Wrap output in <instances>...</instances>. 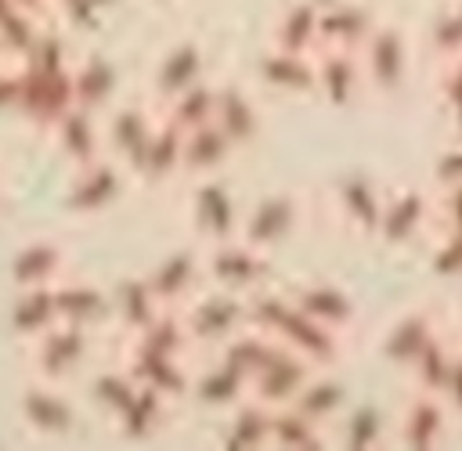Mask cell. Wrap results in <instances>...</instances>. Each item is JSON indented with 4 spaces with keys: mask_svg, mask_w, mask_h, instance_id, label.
Instances as JSON below:
<instances>
[{
    "mask_svg": "<svg viewBox=\"0 0 462 451\" xmlns=\"http://www.w3.org/2000/svg\"><path fill=\"white\" fill-rule=\"evenodd\" d=\"M278 350V339L267 336V332H256V328H238L235 336H227L224 343V354H220V364H227L231 372H238L245 382L253 379V372Z\"/></svg>",
    "mask_w": 462,
    "mask_h": 451,
    "instance_id": "cell-20",
    "label": "cell"
},
{
    "mask_svg": "<svg viewBox=\"0 0 462 451\" xmlns=\"http://www.w3.org/2000/svg\"><path fill=\"white\" fill-rule=\"evenodd\" d=\"M437 216H440L444 231H462V184H448V188H440Z\"/></svg>",
    "mask_w": 462,
    "mask_h": 451,
    "instance_id": "cell-35",
    "label": "cell"
},
{
    "mask_svg": "<svg viewBox=\"0 0 462 451\" xmlns=\"http://www.w3.org/2000/svg\"><path fill=\"white\" fill-rule=\"evenodd\" d=\"M336 202H339V209H343V216H346V224L354 231L375 235L379 216H383V195H379V188H375L372 177H365V173L343 177L336 184Z\"/></svg>",
    "mask_w": 462,
    "mask_h": 451,
    "instance_id": "cell-10",
    "label": "cell"
},
{
    "mask_svg": "<svg viewBox=\"0 0 462 451\" xmlns=\"http://www.w3.org/2000/svg\"><path fill=\"white\" fill-rule=\"evenodd\" d=\"M343 400H346L343 382H336V379H307L289 404L296 411H303L307 419H314V422L325 426L328 419H336L343 411Z\"/></svg>",
    "mask_w": 462,
    "mask_h": 451,
    "instance_id": "cell-22",
    "label": "cell"
},
{
    "mask_svg": "<svg viewBox=\"0 0 462 451\" xmlns=\"http://www.w3.org/2000/svg\"><path fill=\"white\" fill-rule=\"evenodd\" d=\"M289 303H292V299H285V296H278V292H253V296L242 303V321H245V328H256V332L274 336V328H278L282 314L289 310Z\"/></svg>",
    "mask_w": 462,
    "mask_h": 451,
    "instance_id": "cell-30",
    "label": "cell"
},
{
    "mask_svg": "<svg viewBox=\"0 0 462 451\" xmlns=\"http://www.w3.org/2000/svg\"><path fill=\"white\" fill-rule=\"evenodd\" d=\"M314 7H328V4H336V0H310Z\"/></svg>",
    "mask_w": 462,
    "mask_h": 451,
    "instance_id": "cell-39",
    "label": "cell"
},
{
    "mask_svg": "<svg viewBox=\"0 0 462 451\" xmlns=\"http://www.w3.org/2000/svg\"><path fill=\"white\" fill-rule=\"evenodd\" d=\"M440 97H444V105L451 108V115L458 119V115H462V58L448 61V69H444V76H440Z\"/></svg>",
    "mask_w": 462,
    "mask_h": 451,
    "instance_id": "cell-36",
    "label": "cell"
},
{
    "mask_svg": "<svg viewBox=\"0 0 462 451\" xmlns=\"http://www.w3.org/2000/svg\"><path fill=\"white\" fill-rule=\"evenodd\" d=\"M180 137H184V130H177L170 123L166 130H159L155 137L144 141L141 159H144V166H148L152 177H166V173L177 170V162H180Z\"/></svg>",
    "mask_w": 462,
    "mask_h": 451,
    "instance_id": "cell-29",
    "label": "cell"
},
{
    "mask_svg": "<svg viewBox=\"0 0 462 451\" xmlns=\"http://www.w3.org/2000/svg\"><path fill=\"white\" fill-rule=\"evenodd\" d=\"M238 328H245V321H242V303L235 296H206L188 314V332L199 339H227Z\"/></svg>",
    "mask_w": 462,
    "mask_h": 451,
    "instance_id": "cell-14",
    "label": "cell"
},
{
    "mask_svg": "<svg viewBox=\"0 0 462 451\" xmlns=\"http://www.w3.org/2000/svg\"><path fill=\"white\" fill-rule=\"evenodd\" d=\"M184 339H188V328L173 318H152L144 325V339H141V350H152V354H166V357H177L184 350Z\"/></svg>",
    "mask_w": 462,
    "mask_h": 451,
    "instance_id": "cell-32",
    "label": "cell"
},
{
    "mask_svg": "<svg viewBox=\"0 0 462 451\" xmlns=\"http://www.w3.org/2000/svg\"><path fill=\"white\" fill-rule=\"evenodd\" d=\"M430 216V198L415 188H404L401 195H393L386 206H383V216H379V227H375V238L383 245H404L419 235V227L426 224Z\"/></svg>",
    "mask_w": 462,
    "mask_h": 451,
    "instance_id": "cell-8",
    "label": "cell"
},
{
    "mask_svg": "<svg viewBox=\"0 0 462 451\" xmlns=\"http://www.w3.org/2000/svg\"><path fill=\"white\" fill-rule=\"evenodd\" d=\"M195 274H199L195 256H191V253H177V256H170V260L159 267V274H155V292H159L162 299H177V296H184V292L191 289Z\"/></svg>",
    "mask_w": 462,
    "mask_h": 451,
    "instance_id": "cell-31",
    "label": "cell"
},
{
    "mask_svg": "<svg viewBox=\"0 0 462 451\" xmlns=\"http://www.w3.org/2000/svg\"><path fill=\"white\" fill-rule=\"evenodd\" d=\"M274 47L289 54H314L318 51V7L310 0L289 4L274 25Z\"/></svg>",
    "mask_w": 462,
    "mask_h": 451,
    "instance_id": "cell-16",
    "label": "cell"
},
{
    "mask_svg": "<svg viewBox=\"0 0 462 451\" xmlns=\"http://www.w3.org/2000/svg\"><path fill=\"white\" fill-rule=\"evenodd\" d=\"M271 444L289 451H318L325 447V433H321V422L307 419L292 404H282V408H271Z\"/></svg>",
    "mask_w": 462,
    "mask_h": 451,
    "instance_id": "cell-18",
    "label": "cell"
},
{
    "mask_svg": "<svg viewBox=\"0 0 462 451\" xmlns=\"http://www.w3.org/2000/svg\"><path fill=\"white\" fill-rule=\"evenodd\" d=\"M372 14L361 4L336 0L328 7H318V47H339V51H361L372 32Z\"/></svg>",
    "mask_w": 462,
    "mask_h": 451,
    "instance_id": "cell-7",
    "label": "cell"
},
{
    "mask_svg": "<svg viewBox=\"0 0 462 451\" xmlns=\"http://www.w3.org/2000/svg\"><path fill=\"white\" fill-rule=\"evenodd\" d=\"M440 400H448L458 415H462V354L451 357V372H448V382L440 390Z\"/></svg>",
    "mask_w": 462,
    "mask_h": 451,
    "instance_id": "cell-38",
    "label": "cell"
},
{
    "mask_svg": "<svg viewBox=\"0 0 462 451\" xmlns=\"http://www.w3.org/2000/svg\"><path fill=\"white\" fill-rule=\"evenodd\" d=\"M199 72H202V54H199V47H195V43H180V47L166 58L162 76H159V87H162L166 97H173V94H180L184 87H191V83L199 79Z\"/></svg>",
    "mask_w": 462,
    "mask_h": 451,
    "instance_id": "cell-26",
    "label": "cell"
},
{
    "mask_svg": "<svg viewBox=\"0 0 462 451\" xmlns=\"http://www.w3.org/2000/svg\"><path fill=\"white\" fill-rule=\"evenodd\" d=\"M296 220H300V206L289 191L267 195L249 209V216L242 224V242L253 245V249H271V245H278L292 235Z\"/></svg>",
    "mask_w": 462,
    "mask_h": 451,
    "instance_id": "cell-4",
    "label": "cell"
},
{
    "mask_svg": "<svg viewBox=\"0 0 462 451\" xmlns=\"http://www.w3.org/2000/svg\"><path fill=\"white\" fill-rule=\"evenodd\" d=\"M195 393H199V400L209 404V408H227V404H235V400L245 393V379H242L238 372H231L227 364H217V368H209V372L199 379Z\"/></svg>",
    "mask_w": 462,
    "mask_h": 451,
    "instance_id": "cell-27",
    "label": "cell"
},
{
    "mask_svg": "<svg viewBox=\"0 0 462 451\" xmlns=\"http://www.w3.org/2000/svg\"><path fill=\"white\" fill-rule=\"evenodd\" d=\"M303 314H310V318H318L321 325H328V328H346L350 321H354V299L343 292V289H336V285H307V289H300L296 292V299H292Z\"/></svg>",
    "mask_w": 462,
    "mask_h": 451,
    "instance_id": "cell-19",
    "label": "cell"
},
{
    "mask_svg": "<svg viewBox=\"0 0 462 451\" xmlns=\"http://www.w3.org/2000/svg\"><path fill=\"white\" fill-rule=\"evenodd\" d=\"M224 444L231 451H253V447H267L271 444V408L260 404V400H245L238 404L227 433H224Z\"/></svg>",
    "mask_w": 462,
    "mask_h": 451,
    "instance_id": "cell-21",
    "label": "cell"
},
{
    "mask_svg": "<svg viewBox=\"0 0 462 451\" xmlns=\"http://www.w3.org/2000/svg\"><path fill=\"white\" fill-rule=\"evenodd\" d=\"M430 47H433V54H437L440 61L462 58V7H455V11H448V14H440V18L433 22V29H430Z\"/></svg>",
    "mask_w": 462,
    "mask_h": 451,
    "instance_id": "cell-33",
    "label": "cell"
},
{
    "mask_svg": "<svg viewBox=\"0 0 462 451\" xmlns=\"http://www.w3.org/2000/svg\"><path fill=\"white\" fill-rule=\"evenodd\" d=\"M383 440V411L375 404H357L346 411L343 422V444L354 451H368Z\"/></svg>",
    "mask_w": 462,
    "mask_h": 451,
    "instance_id": "cell-28",
    "label": "cell"
},
{
    "mask_svg": "<svg viewBox=\"0 0 462 451\" xmlns=\"http://www.w3.org/2000/svg\"><path fill=\"white\" fill-rule=\"evenodd\" d=\"M455 123H458V144H462V115H458V119H455Z\"/></svg>",
    "mask_w": 462,
    "mask_h": 451,
    "instance_id": "cell-40",
    "label": "cell"
},
{
    "mask_svg": "<svg viewBox=\"0 0 462 451\" xmlns=\"http://www.w3.org/2000/svg\"><path fill=\"white\" fill-rule=\"evenodd\" d=\"M310 379V361H303L300 354H292L289 346L278 343V350L253 372V379L245 382V393L267 408H282L296 397V390Z\"/></svg>",
    "mask_w": 462,
    "mask_h": 451,
    "instance_id": "cell-1",
    "label": "cell"
},
{
    "mask_svg": "<svg viewBox=\"0 0 462 451\" xmlns=\"http://www.w3.org/2000/svg\"><path fill=\"white\" fill-rule=\"evenodd\" d=\"M433 180H437L440 188L462 184V144L440 152V159H437V166H433Z\"/></svg>",
    "mask_w": 462,
    "mask_h": 451,
    "instance_id": "cell-37",
    "label": "cell"
},
{
    "mask_svg": "<svg viewBox=\"0 0 462 451\" xmlns=\"http://www.w3.org/2000/svg\"><path fill=\"white\" fill-rule=\"evenodd\" d=\"M437 336V318L430 310H411L404 314L383 339V357L397 368H408L415 361V354Z\"/></svg>",
    "mask_w": 462,
    "mask_h": 451,
    "instance_id": "cell-13",
    "label": "cell"
},
{
    "mask_svg": "<svg viewBox=\"0 0 462 451\" xmlns=\"http://www.w3.org/2000/svg\"><path fill=\"white\" fill-rule=\"evenodd\" d=\"M365 54V76L379 94H397L404 87L408 76V43L401 36V29L393 25H375L361 47Z\"/></svg>",
    "mask_w": 462,
    "mask_h": 451,
    "instance_id": "cell-2",
    "label": "cell"
},
{
    "mask_svg": "<svg viewBox=\"0 0 462 451\" xmlns=\"http://www.w3.org/2000/svg\"><path fill=\"white\" fill-rule=\"evenodd\" d=\"M256 72L274 90H285V94H314V54H289V51L271 47L256 61Z\"/></svg>",
    "mask_w": 462,
    "mask_h": 451,
    "instance_id": "cell-12",
    "label": "cell"
},
{
    "mask_svg": "<svg viewBox=\"0 0 462 451\" xmlns=\"http://www.w3.org/2000/svg\"><path fill=\"white\" fill-rule=\"evenodd\" d=\"M209 274L227 289H256L267 281L271 263H267L263 249L227 238V242H217V249L209 253Z\"/></svg>",
    "mask_w": 462,
    "mask_h": 451,
    "instance_id": "cell-6",
    "label": "cell"
},
{
    "mask_svg": "<svg viewBox=\"0 0 462 451\" xmlns=\"http://www.w3.org/2000/svg\"><path fill=\"white\" fill-rule=\"evenodd\" d=\"M397 437L411 451H426V447L440 444V437H444V400L437 393H426V390L419 397H411L401 411Z\"/></svg>",
    "mask_w": 462,
    "mask_h": 451,
    "instance_id": "cell-9",
    "label": "cell"
},
{
    "mask_svg": "<svg viewBox=\"0 0 462 451\" xmlns=\"http://www.w3.org/2000/svg\"><path fill=\"white\" fill-rule=\"evenodd\" d=\"M137 375H141L144 386L155 390V393H184V386H188L184 372L177 368V357L152 354V350H141V357H137Z\"/></svg>",
    "mask_w": 462,
    "mask_h": 451,
    "instance_id": "cell-25",
    "label": "cell"
},
{
    "mask_svg": "<svg viewBox=\"0 0 462 451\" xmlns=\"http://www.w3.org/2000/svg\"><path fill=\"white\" fill-rule=\"evenodd\" d=\"M213 123L224 130V137L231 141V148L253 144L260 133V112L253 105V97L238 87H224L217 90V105H213Z\"/></svg>",
    "mask_w": 462,
    "mask_h": 451,
    "instance_id": "cell-11",
    "label": "cell"
},
{
    "mask_svg": "<svg viewBox=\"0 0 462 451\" xmlns=\"http://www.w3.org/2000/svg\"><path fill=\"white\" fill-rule=\"evenodd\" d=\"M274 339L282 346H289L292 354H300L303 361H310V364H332L339 357V332L321 325L318 318L303 314L296 303H289V310L282 314V321L274 328Z\"/></svg>",
    "mask_w": 462,
    "mask_h": 451,
    "instance_id": "cell-3",
    "label": "cell"
},
{
    "mask_svg": "<svg viewBox=\"0 0 462 451\" xmlns=\"http://www.w3.org/2000/svg\"><path fill=\"white\" fill-rule=\"evenodd\" d=\"M195 224L213 242H227L231 238L238 216H235V202H231V195H227V188L220 180H209V184L199 188V195H195Z\"/></svg>",
    "mask_w": 462,
    "mask_h": 451,
    "instance_id": "cell-17",
    "label": "cell"
},
{
    "mask_svg": "<svg viewBox=\"0 0 462 451\" xmlns=\"http://www.w3.org/2000/svg\"><path fill=\"white\" fill-rule=\"evenodd\" d=\"M227 155H231V141L224 137V130L213 119L202 123V126H195V130H184V137H180V162L191 173L220 170Z\"/></svg>",
    "mask_w": 462,
    "mask_h": 451,
    "instance_id": "cell-15",
    "label": "cell"
},
{
    "mask_svg": "<svg viewBox=\"0 0 462 451\" xmlns=\"http://www.w3.org/2000/svg\"><path fill=\"white\" fill-rule=\"evenodd\" d=\"M451 357H455V350H451L440 336H433V339L415 354V361L408 364L411 375H415V382H419V390L440 397V390H444V382H448V372H451Z\"/></svg>",
    "mask_w": 462,
    "mask_h": 451,
    "instance_id": "cell-23",
    "label": "cell"
},
{
    "mask_svg": "<svg viewBox=\"0 0 462 451\" xmlns=\"http://www.w3.org/2000/svg\"><path fill=\"white\" fill-rule=\"evenodd\" d=\"M430 271L440 278H462V231H448L430 256Z\"/></svg>",
    "mask_w": 462,
    "mask_h": 451,
    "instance_id": "cell-34",
    "label": "cell"
},
{
    "mask_svg": "<svg viewBox=\"0 0 462 451\" xmlns=\"http://www.w3.org/2000/svg\"><path fill=\"white\" fill-rule=\"evenodd\" d=\"M213 105H217V90L206 83H191L180 94H173V126L177 130H195L202 123L213 119Z\"/></svg>",
    "mask_w": 462,
    "mask_h": 451,
    "instance_id": "cell-24",
    "label": "cell"
},
{
    "mask_svg": "<svg viewBox=\"0 0 462 451\" xmlns=\"http://www.w3.org/2000/svg\"><path fill=\"white\" fill-rule=\"evenodd\" d=\"M357 79H361L357 51H339V47L314 51V90L325 97V105L346 108L357 94Z\"/></svg>",
    "mask_w": 462,
    "mask_h": 451,
    "instance_id": "cell-5",
    "label": "cell"
}]
</instances>
